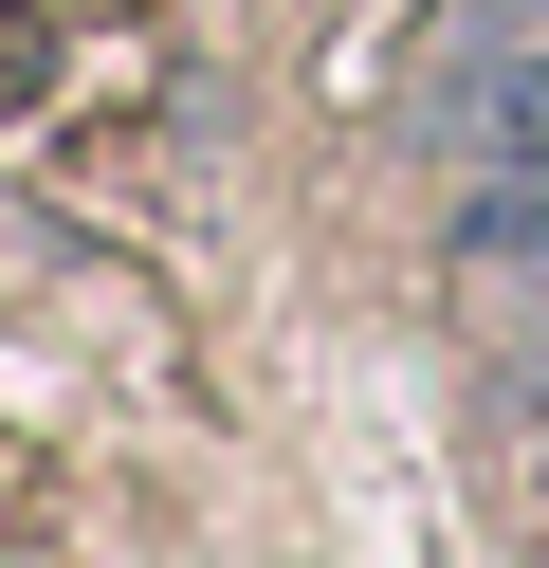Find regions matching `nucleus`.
Listing matches in <instances>:
<instances>
[{
	"label": "nucleus",
	"instance_id": "nucleus-3",
	"mask_svg": "<svg viewBox=\"0 0 549 568\" xmlns=\"http://www.w3.org/2000/svg\"><path fill=\"white\" fill-rule=\"evenodd\" d=\"M531 19H549V0H531Z\"/></svg>",
	"mask_w": 549,
	"mask_h": 568
},
{
	"label": "nucleus",
	"instance_id": "nucleus-2",
	"mask_svg": "<svg viewBox=\"0 0 549 568\" xmlns=\"http://www.w3.org/2000/svg\"><path fill=\"white\" fill-rule=\"evenodd\" d=\"M476 257H495V275H549V165H512V184L476 202Z\"/></svg>",
	"mask_w": 549,
	"mask_h": 568
},
{
	"label": "nucleus",
	"instance_id": "nucleus-1",
	"mask_svg": "<svg viewBox=\"0 0 549 568\" xmlns=\"http://www.w3.org/2000/svg\"><path fill=\"white\" fill-rule=\"evenodd\" d=\"M458 165H549V38H512V55H476L458 74Z\"/></svg>",
	"mask_w": 549,
	"mask_h": 568
}]
</instances>
